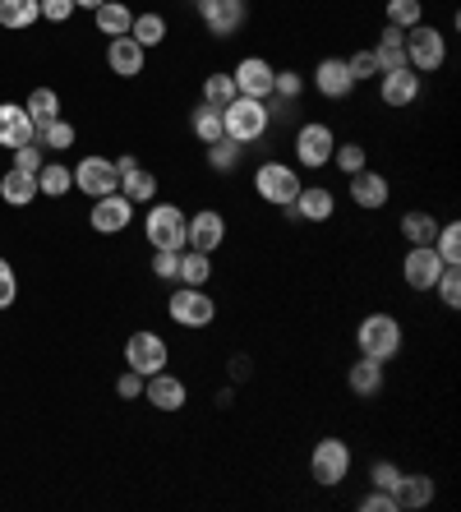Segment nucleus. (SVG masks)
<instances>
[{
    "label": "nucleus",
    "instance_id": "nucleus-36",
    "mask_svg": "<svg viewBox=\"0 0 461 512\" xmlns=\"http://www.w3.org/2000/svg\"><path fill=\"white\" fill-rule=\"evenodd\" d=\"M24 111L33 116V130H37V125H47V120H56L60 116L56 88H33V93H28V102H24Z\"/></svg>",
    "mask_w": 461,
    "mask_h": 512
},
{
    "label": "nucleus",
    "instance_id": "nucleus-2",
    "mask_svg": "<svg viewBox=\"0 0 461 512\" xmlns=\"http://www.w3.org/2000/svg\"><path fill=\"white\" fill-rule=\"evenodd\" d=\"M402 342H406L402 323L392 319V314H365V319H360V328H355V346H360V356L383 360V365L402 351Z\"/></svg>",
    "mask_w": 461,
    "mask_h": 512
},
{
    "label": "nucleus",
    "instance_id": "nucleus-51",
    "mask_svg": "<svg viewBox=\"0 0 461 512\" xmlns=\"http://www.w3.org/2000/svg\"><path fill=\"white\" fill-rule=\"evenodd\" d=\"M116 393H120V402H134V397H143V374L125 370V374L116 379Z\"/></svg>",
    "mask_w": 461,
    "mask_h": 512
},
{
    "label": "nucleus",
    "instance_id": "nucleus-48",
    "mask_svg": "<svg viewBox=\"0 0 461 512\" xmlns=\"http://www.w3.org/2000/svg\"><path fill=\"white\" fill-rule=\"evenodd\" d=\"M14 296H19V277H14L10 259H0V310H10Z\"/></svg>",
    "mask_w": 461,
    "mask_h": 512
},
{
    "label": "nucleus",
    "instance_id": "nucleus-20",
    "mask_svg": "<svg viewBox=\"0 0 461 512\" xmlns=\"http://www.w3.org/2000/svg\"><path fill=\"white\" fill-rule=\"evenodd\" d=\"M291 213H296L300 222H328V217L337 213V194H332L328 185H300Z\"/></svg>",
    "mask_w": 461,
    "mask_h": 512
},
{
    "label": "nucleus",
    "instance_id": "nucleus-38",
    "mask_svg": "<svg viewBox=\"0 0 461 512\" xmlns=\"http://www.w3.org/2000/svg\"><path fill=\"white\" fill-rule=\"evenodd\" d=\"M190 130H194V139H199L203 143V148H208V143H217V139H222V111H213V107H203V102H199V107H194V116H190Z\"/></svg>",
    "mask_w": 461,
    "mask_h": 512
},
{
    "label": "nucleus",
    "instance_id": "nucleus-53",
    "mask_svg": "<svg viewBox=\"0 0 461 512\" xmlns=\"http://www.w3.org/2000/svg\"><path fill=\"white\" fill-rule=\"evenodd\" d=\"M97 5H107V0H74V10H97Z\"/></svg>",
    "mask_w": 461,
    "mask_h": 512
},
{
    "label": "nucleus",
    "instance_id": "nucleus-23",
    "mask_svg": "<svg viewBox=\"0 0 461 512\" xmlns=\"http://www.w3.org/2000/svg\"><path fill=\"white\" fill-rule=\"evenodd\" d=\"M346 388H351L355 397H374V393H383V360H369V356H360L346 370Z\"/></svg>",
    "mask_w": 461,
    "mask_h": 512
},
{
    "label": "nucleus",
    "instance_id": "nucleus-42",
    "mask_svg": "<svg viewBox=\"0 0 461 512\" xmlns=\"http://www.w3.org/2000/svg\"><path fill=\"white\" fill-rule=\"evenodd\" d=\"M434 291H438V300H443L448 310H457V305H461V263H448V268L438 273Z\"/></svg>",
    "mask_w": 461,
    "mask_h": 512
},
{
    "label": "nucleus",
    "instance_id": "nucleus-40",
    "mask_svg": "<svg viewBox=\"0 0 461 512\" xmlns=\"http://www.w3.org/2000/svg\"><path fill=\"white\" fill-rule=\"evenodd\" d=\"M388 24L392 28H415V24H425V5L420 0H388Z\"/></svg>",
    "mask_w": 461,
    "mask_h": 512
},
{
    "label": "nucleus",
    "instance_id": "nucleus-49",
    "mask_svg": "<svg viewBox=\"0 0 461 512\" xmlns=\"http://www.w3.org/2000/svg\"><path fill=\"white\" fill-rule=\"evenodd\" d=\"M176 268H180V250H153V277H162V282H176Z\"/></svg>",
    "mask_w": 461,
    "mask_h": 512
},
{
    "label": "nucleus",
    "instance_id": "nucleus-52",
    "mask_svg": "<svg viewBox=\"0 0 461 512\" xmlns=\"http://www.w3.org/2000/svg\"><path fill=\"white\" fill-rule=\"evenodd\" d=\"M231 379H236V383H240V379H249V360H245V356L231 360Z\"/></svg>",
    "mask_w": 461,
    "mask_h": 512
},
{
    "label": "nucleus",
    "instance_id": "nucleus-5",
    "mask_svg": "<svg viewBox=\"0 0 461 512\" xmlns=\"http://www.w3.org/2000/svg\"><path fill=\"white\" fill-rule=\"evenodd\" d=\"M443 60H448V37L438 33V28H429V24L406 28V65L415 74L443 70Z\"/></svg>",
    "mask_w": 461,
    "mask_h": 512
},
{
    "label": "nucleus",
    "instance_id": "nucleus-44",
    "mask_svg": "<svg viewBox=\"0 0 461 512\" xmlns=\"http://www.w3.org/2000/svg\"><path fill=\"white\" fill-rule=\"evenodd\" d=\"M300 93H305V79H300L296 70L272 74V97H282V102H300Z\"/></svg>",
    "mask_w": 461,
    "mask_h": 512
},
{
    "label": "nucleus",
    "instance_id": "nucleus-27",
    "mask_svg": "<svg viewBox=\"0 0 461 512\" xmlns=\"http://www.w3.org/2000/svg\"><path fill=\"white\" fill-rule=\"evenodd\" d=\"M374 56H379V74L383 70H402V65H406V33H402V28H392V24L383 28Z\"/></svg>",
    "mask_w": 461,
    "mask_h": 512
},
{
    "label": "nucleus",
    "instance_id": "nucleus-12",
    "mask_svg": "<svg viewBox=\"0 0 461 512\" xmlns=\"http://www.w3.org/2000/svg\"><path fill=\"white\" fill-rule=\"evenodd\" d=\"M332 148H337V134L323 125V120H309L296 130V162L300 167H328Z\"/></svg>",
    "mask_w": 461,
    "mask_h": 512
},
{
    "label": "nucleus",
    "instance_id": "nucleus-47",
    "mask_svg": "<svg viewBox=\"0 0 461 512\" xmlns=\"http://www.w3.org/2000/svg\"><path fill=\"white\" fill-rule=\"evenodd\" d=\"M37 10L47 24H70L74 19V0H37Z\"/></svg>",
    "mask_w": 461,
    "mask_h": 512
},
{
    "label": "nucleus",
    "instance_id": "nucleus-29",
    "mask_svg": "<svg viewBox=\"0 0 461 512\" xmlns=\"http://www.w3.org/2000/svg\"><path fill=\"white\" fill-rule=\"evenodd\" d=\"M42 19L37 10V0H0V28H10V33H24Z\"/></svg>",
    "mask_w": 461,
    "mask_h": 512
},
{
    "label": "nucleus",
    "instance_id": "nucleus-17",
    "mask_svg": "<svg viewBox=\"0 0 461 512\" xmlns=\"http://www.w3.org/2000/svg\"><path fill=\"white\" fill-rule=\"evenodd\" d=\"M272 65L263 56H245L236 60V70H231V79H236V93L240 97H259V102H268L272 97Z\"/></svg>",
    "mask_w": 461,
    "mask_h": 512
},
{
    "label": "nucleus",
    "instance_id": "nucleus-26",
    "mask_svg": "<svg viewBox=\"0 0 461 512\" xmlns=\"http://www.w3.org/2000/svg\"><path fill=\"white\" fill-rule=\"evenodd\" d=\"M120 194H125L130 203H153L157 199V176L148 167L120 171Z\"/></svg>",
    "mask_w": 461,
    "mask_h": 512
},
{
    "label": "nucleus",
    "instance_id": "nucleus-21",
    "mask_svg": "<svg viewBox=\"0 0 461 512\" xmlns=\"http://www.w3.org/2000/svg\"><path fill=\"white\" fill-rule=\"evenodd\" d=\"M33 143V116L19 102H0V148H24Z\"/></svg>",
    "mask_w": 461,
    "mask_h": 512
},
{
    "label": "nucleus",
    "instance_id": "nucleus-4",
    "mask_svg": "<svg viewBox=\"0 0 461 512\" xmlns=\"http://www.w3.org/2000/svg\"><path fill=\"white\" fill-rule=\"evenodd\" d=\"M185 222L190 217L180 213L176 203H153L148 208V217H143V236H148V245L153 250H185Z\"/></svg>",
    "mask_w": 461,
    "mask_h": 512
},
{
    "label": "nucleus",
    "instance_id": "nucleus-8",
    "mask_svg": "<svg viewBox=\"0 0 461 512\" xmlns=\"http://www.w3.org/2000/svg\"><path fill=\"white\" fill-rule=\"evenodd\" d=\"M166 360H171V346L162 342L157 333H148V328H139V333H130V342H125V365H130L134 374H157L166 370Z\"/></svg>",
    "mask_w": 461,
    "mask_h": 512
},
{
    "label": "nucleus",
    "instance_id": "nucleus-50",
    "mask_svg": "<svg viewBox=\"0 0 461 512\" xmlns=\"http://www.w3.org/2000/svg\"><path fill=\"white\" fill-rule=\"evenodd\" d=\"M360 512H397V494H383V489H369L360 499Z\"/></svg>",
    "mask_w": 461,
    "mask_h": 512
},
{
    "label": "nucleus",
    "instance_id": "nucleus-30",
    "mask_svg": "<svg viewBox=\"0 0 461 512\" xmlns=\"http://www.w3.org/2000/svg\"><path fill=\"white\" fill-rule=\"evenodd\" d=\"M33 139L42 143V148H51V153H70L74 148V139H79V134H74V125L70 120H47V125H37L33 130Z\"/></svg>",
    "mask_w": 461,
    "mask_h": 512
},
{
    "label": "nucleus",
    "instance_id": "nucleus-9",
    "mask_svg": "<svg viewBox=\"0 0 461 512\" xmlns=\"http://www.w3.org/2000/svg\"><path fill=\"white\" fill-rule=\"evenodd\" d=\"M74 190H83L88 199H102V194L120 190V167L111 157H83L74 167Z\"/></svg>",
    "mask_w": 461,
    "mask_h": 512
},
{
    "label": "nucleus",
    "instance_id": "nucleus-39",
    "mask_svg": "<svg viewBox=\"0 0 461 512\" xmlns=\"http://www.w3.org/2000/svg\"><path fill=\"white\" fill-rule=\"evenodd\" d=\"M434 254H438L443 263H461V227H457V222H438Z\"/></svg>",
    "mask_w": 461,
    "mask_h": 512
},
{
    "label": "nucleus",
    "instance_id": "nucleus-35",
    "mask_svg": "<svg viewBox=\"0 0 461 512\" xmlns=\"http://www.w3.org/2000/svg\"><path fill=\"white\" fill-rule=\"evenodd\" d=\"M130 37H134V42H139L143 51L162 47V42H166V19H162V14H134Z\"/></svg>",
    "mask_w": 461,
    "mask_h": 512
},
{
    "label": "nucleus",
    "instance_id": "nucleus-19",
    "mask_svg": "<svg viewBox=\"0 0 461 512\" xmlns=\"http://www.w3.org/2000/svg\"><path fill=\"white\" fill-rule=\"evenodd\" d=\"M351 180V203L355 208H365V213H379L383 203H388V194H392V185H388V176L383 171H355V176H346Z\"/></svg>",
    "mask_w": 461,
    "mask_h": 512
},
{
    "label": "nucleus",
    "instance_id": "nucleus-3",
    "mask_svg": "<svg viewBox=\"0 0 461 512\" xmlns=\"http://www.w3.org/2000/svg\"><path fill=\"white\" fill-rule=\"evenodd\" d=\"M300 185H305V180L296 176V167H286V162H259V167H254V194H259L263 203H272V208H291Z\"/></svg>",
    "mask_w": 461,
    "mask_h": 512
},
{
    "label": "nucleus",
    "instance_id": "nucleus-1",
    "mask_svg": "<svg viewBox=\"0 0 461 512\" xmlns=\"http://www.w3.org/2000/svg\"><path fill=\"white\" fill-rule=\"evenodd\" d=\"M222 130H226V139H236V143H259L263 134L272 130V111H268V102H259V97H240L236 93V102L231 107H222Z\"/></svg>",
    "mask_w": 461,
    "mask_h": 512
},
{
    "label": "nucleus",
    "instance_id": "nucleus-18",
    "mask_svg": "<svg viewBox=\"0 0 461 512\" xmlns=\"http://www.w3.org/2000/svg\"><path fill=\"white\" fill-rule=\"evenodd\" d=\"M314 88H319V97H328V102L351 97L355 79H351V70H346V56H323L319 70H314Z\"/></svg>",
    "mask_w": 461,
    "mask_h": 512
},
{
    "label": "nucleus",
    "instance_id": "nucleus-43",
    "mask_svg": "<svg viewBox=\"0 0 461 512\" xmlns=\"http://www.w3.org/2000/svg\"><path fill=\"white\" fill-rule=\"evenodd\" d=\"M402 476H406V471H402V466H397V462H374V466H369V485H374V489H383V494H397V485H402Z\"/></svg>",
    "mask_w": 461,
    "mask_h": 512
},
{
    "label": "nucleus",
    "instance_id": "nucleus-15",
    "mask_svg": "<svg viewBox=\"0 0 461 512\" xmlns=\"http://www.w3.org/2000/svg\"><path fill=\"white\" fill-rule=\"evenodd\" d=\"M443 268H448V263L434 254V245H411L406 259H402V277H406L411 291H434V282H438Z\"/></svg>",
    "mask_w": 461,
    "mask_h": 512
},
{
    "label": "nucleus",
    "instance_id": "nucleus-14",
    "mask_svg": "<svg viewBox=\"0 0 461 512\" xmlns=\"http://www.w3.org/2000/svg\"><path fill=\"white\" fill-rule=\"evenodd\" d=\"M143 402L171 416V411H185V402H190V388H185V379H176V374L157 370V374H148V379H143Z\"/></svg>",
    "mask_w": 461,
    "mask_h": 512
},
{
    "label": "nucleus",
    "instance_id": "nucleus-33",
    "mask_svg": "<svg viewBox=\"0 0 461 512\" xmlns=\"http://www.w3.org/2000/svg\"><path fill=\"white\" fill-rule=\"evenodd\" d=\"M240 157H245V143H236V139H217V143H208V167L217 171V176H231V171L240 167Z\"/></svg>",
    "mask_w": 461,
    "mask_h": 512
},
{
    "label": "nucleus",
    "instance_id": "nucleus-28",
    "mask_svg": "<svg viewBox=\"0 0 461 512\" xmlns=\"http://www.w3.org/2000/svg\"><path fill=\"white\" fill-rule=\"evenodd\" d=\"M70 190H74V167H65V162H42V171H37V194L65 199Z\"/></svg>",
    "mask_w": 461,
    "mask_h": 512
},
{
    "label": "nucleus",
    "instance_id": "nucleus-6",
    "mask_svg": "<svg viewBox=\"0 0 461 512\" xmlns=\"http://www.w3.org/2000/svg\"><path fill=\"white\" fill-rule=\"evenodd\" d=\"M309 476H314V485L323 489H337L346 476H351V448H346L342 439H319L314 443V453H309Z\"/></svg>",
    "mask_w": 461,
    "mask_h": 512
},
{
    "label": "nucleus",
    "instance_id": "nucleus-10",
    "mask_svg": "<svg viewBox=\"0 0 461 512\" xmlns=\"http://www.w3.org/2000/svg\"><path fill=\"white\" fill-rule=\"evenodd\" d=\"M226 245V217L217 208H199V213L185 222V250L199 254H217Z\"/></svg>",
    "mask_w": 461,
    "mask_h": 512
},
{
    "label": "nucleus",
    "instance_id": "nucleus-13",
    "mask_svg": "<svg viewBox=\"0 0 461 512\" xmlns=\"http://www.w3.org/2000/svg\"><path fill=\"white\" fill-rule=\"evenodd\" d=\"M88 222H93L97 236H120V231L134 222V203L125 199V194H102V199H93V213H88Z\"/></svg>",
    "mask_w": 461,
    "mask_h": 512
},
{
    "label": "nucleus",
    "instance_id": "nucleus-24",
    "mask_svg": "<svg viewBox=\"0 0 461 512\" xmlns=\"http://www.w3.org/2000/svg\"><path fill=\"white\" fill-rule=\"evenodd\" d=\"M0 199L10 203V208H28V203L37 199V176L33 171L10 167L5 176H0Z\"/></svg>",
    "mask_w": 461,
    "mask_h": 512
},
{
    "label": "nucleus",
    "instance_id": "nucleus-37",
    "mask_svg": "<svg viewBox=\"0 0 461 512\" xmlns=\"http://www.w3.org/2000/svg\"><path fill=\"white\" fill-rule=\"evenodd\" d=\"M231 102H236V79H231V74H208V79H203V107L222 111V107H231Z\"/></svg>",
    "mask_w": 461,
    "mask_h": 512
},
{
    "label": "nucleus",
    "instance_id": "nucleus-25",
    "mask_svg": "<svg viewBox=\"0 0 461 512\" xmlns=\"http://www.w3.org/2000/svg\"><path fill=\"white\" fill-rule=\"evenodd\" d=\"M93 24L102 37H130V24H134V10L130 5H120V0H107V5H97L93 10Z\"/></svg>",
    "mask_w": 461,
    "mask_h": 512
},
{
    "label": "nucleus",
    "instance_id": "nucleus-22",
    "mask_svg": "<svg viewBox=\"0 0 461 512\" xmlns=\"http://www.w3.org/2000/svg\"><path fill=\"white\" fill-rule=\"evenodd\" d=\"M107 65H111V74H120V79H139L143 65H148V51H143L134 37H111Z\"/></svg>",
    "mask_w": 461,
    "mask_h": 512
},
{
    "label": "nucleus",
    "instance_id": "nucleus-46",
    "mask_svg": "<svg viewBox=\"0 0 461 512\" xmlns=\"http://www.w3.org/2000/svg\"><path fill=\"white\" fill-rule=\"evenodd\" d=\"M42 162H47V157H42V143H24V148H14V167H19V171H33V176H37V171H42Z\"/></svg>",
    "mask_w": 461,
    "mask_h": 512
},
{
    "label": "nucleus",
    "instance_id": "nucleus-11",
    "mask_svg": "<svg viewBox=\"0 0 461 512\" xmlns=\"http://www.w3.org/2000/svg\"><path fill=\"white\" fill-rule=\"evenodd\" d=\"M199 19H203V28L213 37H236L240 28H245V19H249V5L245 0H199Z\"/></svg>",
    "mask_w": 461,
    "mask_h": 512
},
{
    "label": "nucleus",
    "instance_id": "nucleus-32",
    "mask_svg": "<svg viewBox=\"0 0 461 512\" xmlns=\"http://www.w3.org/2000/svg\"><path fill=\"white\" fill-rule=\"evenodd\" d=\"M402 236H406V245H434V236H438L434 213H425V208H411V213L402 217Z\"/></svg>",
    "mask_w": 461,
    "mask_h": 512
},
{
    "label": "nucleus",
    "instance_id": "nucleus-41",
    "mask_svg": "<svg viewBox=\"0 0 461 512\" xmlns=\"http://www.w3.org/2000/svg\"><path fill=\"white\" fill-rule=\"evenodd\" d=\"M332 162H337L342 176H355V171L369 167V153L360 148V143H337V148H332Z\"/></svg>",
    "mask_w": 461,
    "mask_h": 512
},
{
    "label": "nucleus",
    "instance_id": "nucleus-16",
    "mask_svg": "<svg viewBox=\"0 0 461 512\" xmlns=\"http://www.w3.org/2000/svg\"><path fill=\"white\" fill-rule=\"evenodd\" d=\"M420 97V74L411 70V65H402V70H383L379 74V102L392 111H406Z\"/></svg>",
    "mask_w": 461,
    "mask_h": 512
},
{
    "label": "nucleus",
    "instance_id": "nucleus-31",
    "mask_svg": "<svg viewBox=\"0 0 461 512\" xmlns=\"http://www.w3.org/2000/svg\"><path fill=\"white\" fill-rule=\"evenodd\" d=\"M180 286H203L213 277V254H199V250H180V268H176Z\"/></svg>",
    "mask_w": 461,
    "mask_h": 512
},
{
    "label": "nucleus",
    "instance_id": "nucleus-34",
    "mask_svg": "<svg viewBox=\"0 0 461 512\" xmlns=\"http://www.w3.org/2000/svg\"><path fill=\"white\" fill-rule=\"evenodd\" d=\"M429 503H434V480L402 476V485H397V508H429Z\"/></svg>",
    "mask_w": 461,
    "mask_h": 512
},
{
    "label": "nucleus",
    "instance_id": "nucleus-7",
    "mask_svg": "<svg viewBox=\"0 0 461 512\" xmlns=\"http://www.w3.org/2000/svg\"><path fill=\"white\" fill-rule=\"evenodd\" d=\"M166 314L180 323V328H190V333H199V328H213L217 319V300L203 291V286H180L176 296L166 300Z\"/></svg>",
    "mask_w": 461,
    "mask_h": 512
},
{
    "label": "nucleus",
    "instance_id": "nucleus-45",
    "mask_svg": "<svg viewBox=\"0 0 461 512\" xmlns=\"http://www.w3.org/2000/svg\"><path fill=\"white\" fill-rule=\"evenodd\" d=\"M346 70H351L355 84H365V79H379V56H374V47H369V51H355V56H346Z\"/></svg>",
    "mask_w": 461,
    "mask_h": 512
}]
</instances>
